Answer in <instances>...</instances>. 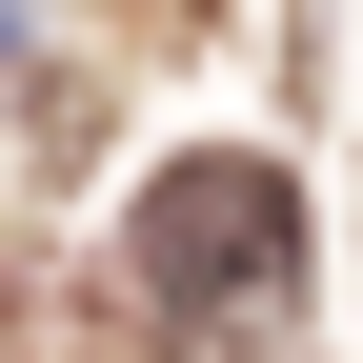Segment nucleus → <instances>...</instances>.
<instances>
[{"label":"nucleus","mask_w":363,"mask_h":363,"mask_svg":"<svg viewBox=\"0 0 363 363\" xmlns=\"http://www.w3.org/2000/svg\"><path fill=\"white\" fill-rule=\"evenodd\" d=\"M121 242H142L162 303H262V283L303 262V182L262 162V142H202V162L142 182V222H121Z\"/></svg>","instance_id":"1"},{"label":"nucleus","mask_w":363,"mask_h":363,"mask_svg":"<svg viewBox=\"0 0 363 363\" xmlns=\"http://www.w3.org/2000/svg\"><path fill=\"white\" fill-rule=\"evenodd\" d=\"M182 21H202V0H142V40H182Z\"/></svg>","instance_id":"2"}]
</instances>
